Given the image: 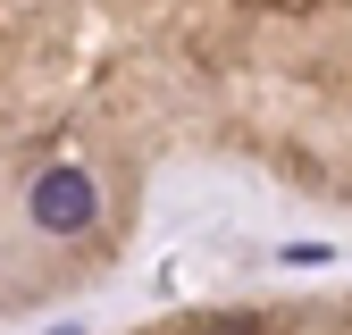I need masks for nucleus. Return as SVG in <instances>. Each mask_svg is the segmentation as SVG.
<instances>
[{
  "label": "nucleus",
  "instance_id": "obj_1",
  "mask_svg": "<svg viewBox=\"0 0 352 335\" xmlns=\"http://www.w3.org/2000/svg\"><path fill=\"white\" fill-rule=\"evenodd\" d=\"M25 209H34V227H42V235H84V227L101 218V185L84 176V168L59 159V168H42V176H34Z\"/></svg>",
  "mask_w": 352,
  "mask_h": 335
},
{
  "label": "nucleus",
  "instance_id": "obj_2",
  "mask_svg": "<svg viewBox=\"0 0 352 335\" xmlns=\"http://www.w3.org/2000/svg\"><path fill=\"white\" fill-rule=\"evenodd\" d=\"M193 335H260V319H201Z\"/></svg>",
  "mask_w": 352,
  "mask_h": 335
}]
</instances>
